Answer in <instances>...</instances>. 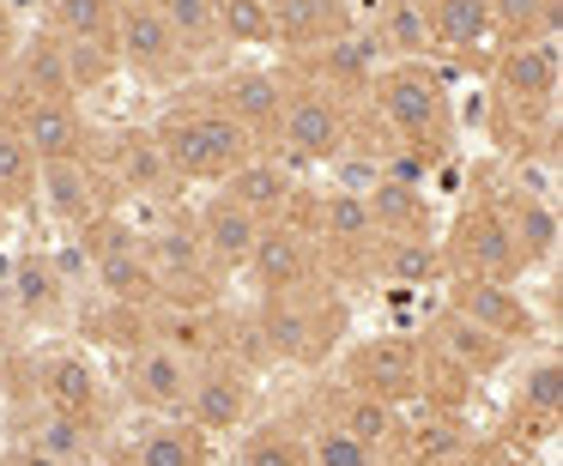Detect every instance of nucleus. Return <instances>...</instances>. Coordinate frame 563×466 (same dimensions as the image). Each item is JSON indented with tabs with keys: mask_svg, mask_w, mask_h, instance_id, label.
Returning <instances> with one entry per match:
<instances>
[{
	"mask_svg": "<svg viewBox=\"0 0 563 466\" xmlns=\"http://www.w3.org/2000/svg\"><path fill=\"white\" fill-rule=\"evenodd\" d=\"M152 140H158L170 176H188V182H224L236 164L255 158V134L224 110H176L152 127Z\"/></svg>",
	"mask_w": 563,
	"mask_h": 466,
	"instance_id": "f257e3e1",
	"label": "nucleus"
},
{
	"mask_svg": "<svg viewBox=\"0 0 563 466\" xmlns=\"http://www.w3.org/2000/svg\"><path fill=\"white\" fill-rule=\"evenodd\" d=\"M261 340L285 364H321L333 352V340H340V309L316 303L303 291H273L261 303Z\"/></svg>",
	"mask_w": 563,
	"mask_h": 466,
	"instance_id": "f03ea898",
	"label": "nucleus"
},
{
	"mask_svg": "<svg viewBox=\"0 0 563 466\" xmlns=\"http://www.w3.org/2000/svg\"><path fill=\"white\" fill-rule=\"evenodd\" d=\"M110 55L122 67L146 79H176L188 67V43L170 31V19L152 7V0H134V7H115V37H110Z\"/></svg>",
	"mask_w": 563,
	"mask_h": 466,
	"instance_id": "7ed1b4c3",
	"label": "nucleus"
},
{
	"mask_svg": "<svg viewBox=\"0 0 563 466\" xmlns=\"http://www.w3.org/2000/svg\"><path fill=\"white\" fill-rule=\"evenodd\" d=\"M376 110L388 115V127L400 140H412V146H424V140L442 134V115H449V103H442V86L424 74L418 62H400L388 67V74L376 79Z\"/></svg>",
	"mask_w": 563,
	"mask_h": 466,
	"instance_id": "20e7f679",
	"label": "nucleus"
},
{
	"mask_svg": "<svg viewBox=\"0 0 563 466\" xmlns=\"http://www.w3.org/2000/svg\"><path fill=\"white\" fill-rule=\"evenodd\" d=\"M279 146L285 158L297 164H333L345 152V115L328 91H285V110H279Z\"/></svg>",
	"mask_w": 563,
	"mask_h": 466,
	"instance_id": "39448f33",
	"label": "nucleus"
},
{
	"mask_svg": "<svg viewBox=\"0 0 563 466\" xmlns=\"http://www.w3.org/2000/svg\"><path fill=\"white\" fill-rule=\"evenodd\" d=\"M352 381L357 393H376L388 406H406L424 393V364H418V345L406 340H364L352 357Z\"/></svg>",
	"mask_w": 563,
	"mask_h": 466,
	"instance_id": "423d86ee",
	"label": "nucleus"
},
{
	"mask_svg": "<svg viewBox=\"0 0 563 466\" xmlns=\"http://www.w3.org/2000/svg\"><path fill=\"white\" fill-rule=\"evenodd\" d=\"M91 279H98V291L122 309H140V303L158 297V273L146 267V255H140V243L128 231H103L98 243H91Z\"/></svg>",
	"mask_w": 563,
	"mask_h": 466,
	"instance_id": "0eeeda50",
	"label": "nucleus"
},
{
	"mask_svg": "<svg viewBox=\"0 0 563 466\" xmlns=\"http://www.w3.org/2000/svg\"><path fill=\"white\" fill-rule=\"evenodd\" d=\"M449 303H454V315L478 321L485 333H497V340H509V345L533 333V309H527L521 291H509L503 279H478V273H461V279H454V291H449Z\"/></svg>",
	"mask_w": 563,
	"mask_h": 466,
	"instance_id": "6e6552de",
	"label": "nucleus"
},
{
	"mask_svg": "<svg viewBox=\"0 0 563 466\" xmlns=\"http://www.w3.org/2000/svg\"><path fill=\"white\" fill-rule=\"evenodd\" d=\"M128 388H134V400L152 406V412H183L188 388H195V357L176 352L170 340L140 345L134 369H128Z\"/></svg>",
	"mask_w": 563,
	"mask_h": 466,
	"instance_id": "1a4fd4ad",
	"label": "nucleus"
},
{
	"mask_svg": "<svg viewBox=\"0 0 563 466\" xmlns=\"http://www.w3.org/2000/svg\"><path fill=\"white\" fill-rule=\"evenodd\" d=\"M454 243H461L466 273H478V279H503V285H509L515 273L527 267L521 248H515V236H509V219H503V212H490V207L466 212L461 231H454Z\"/></svg>",
	"mask_w": 563,
	"mask_h": 466,
	"instance_id": "9d476101",
	"label": "nucleus"
},
{
	"mask_svg": "<svg viewBox=\"0 0 563 466\" xmlns=\"http://www.w3.org/2000/svg\"><path fill=\"white\" fill-rule=\"evenodd\" d=\"M249 279L261 285V291H297V285L309 279V236L303 231H291V224H261V236H255V248H249Z\"/></svg>",
	"mask_w": 563,
	"mask_h": 466,
	"instance_id": "9b49d317",
	"label": "nucleus"
},
{
	"mask_svg": "<svg viewBox=\"0 0 563 466\" xmlns=\"http://www.w3.org/2000/svg\"><path fill=\"white\" fill-rule=\"evenodd\" d=\"M13 127L31 146V158H67V152L86 146V122H79L74 98H25Z\"/></svg>",
	"mask_w": 563,
	"mask_h": 466,
	"instance_id": "f8f14e48",
	"label": "nucleus"
},
{
	"mask_svg": "<svg viewBox=\"0 0 563 466\" xmlns=\"http://www.w3.org/2000/svg\"><path fill=\"white\" fill-rule=\"evenodd\" d=\"M31 188L43 195L49 219H62V224H86L91 212H98V176H91V164L79 158V152H67V158H37V182Z\"/></svg>",
	"mask_w": 563,
	"mask_h": 466,
	"instance_id": "ddd939ff",
	"label": "nucleus"
},
{
	"mask_svg": "<svg viewBox=\"0 0 563 466\" xmlns=\"http://www.w3.org/2000/svg\"><path fill=\"white\" fill-rule=\"evenodd\" d=\"M183 412L195 430H236L249 418V376L243 369H224V364L195 369V388H188Z\"/></svg>",
	"mask_w": 563,
	"mask_h": 466,
	"instance_id": "4468645a",
	"label": "nucleus"
},
{
	"mask_svg": "<svg viewBox=\"0 0 563 466\" xmlns=\"http://www.w3.org/2000/svg\"><path fill=\"white\" fill-rule=\"evenodd\" d=\"M140 255H146V267L158 273V291H188V285H200L212 273L207 248H200V236L188 231V224H158V231L140 243Z\"/></svg>",
	"mask_w": 563,
	"mask_h": 466,
	"instance_id": "2eb2a0df",
	"label": "nucleus"
},
{
	"mask_svg": "<svg viewBox=\"0 0 563 466\" xmlns=\"http://www.w3.org/2000/svg\"><path fill=\"white\" fill-rule=\"evenodd\" d=\"M195 236H200V248H207L212 267H243L249 248H255V236H261V219L249 207H236L231 195H212L207 207H200Z\"/></svg>",
	"mask_w": 563,
	"mask_h": 466,
	"instance_id": "dca6fc26",
	"label": "nucleus"
},
{
	"mask_svg": "<svg viewBox=\"0 0 563 466\" xmlns=\"http://www.w3.org/2000/svg\"><path fill=\"white\" fill-rule=\"evenodd\" d=\"M7 74H13L19 98H74V74H67L62 37H31L25 49H13Z\"/></svg>",
	"mask_w": 563,
	"mask_h": 466,
	"instance_id": "f3484780",
	"label": "nucleus"
},
{
	"mask_svg": "<svg viewBox=\"0 0 563 466\" xmlns=\"http://www.w3.org/2000/svg\"><path fill=\"white\" fill-rule=\"evenodd\" d=\"M551 91H558V43H551V37L509 43V55H503V98L545 103Z\"/></svg>",
	"mask_w": 563,
	"mask_h": 466,
	"instance_id": "a211bd4d",
	"label": "nucleus"
},
{
	"mask_svg": "<svg viewBox=\"0 0 563 466\" xmlns=\"http://www.w3.org/2000/svg\"><path fill=\"white\" fill-rule=\"evenodd\" d=\"M273 13V37L285 43H333L345 25H352V13H345V0H267Z\"/></svg>",
	"mask_w": 563,
	"mask_h": 466,
	"instance_id": "6ab92c4d",
	"label": "nucleus"
},
{
	"mask_svg": "<svg viewBox=\"0 0 563 466\" xmlns=\"http://www.w3.org/2000/svg\"><path fill=\"white\" fill-rule=\"evenodd\" d=\"M231 122H243L249 134H273L285 110V86L273 74H231L224 79V103H219Z\"/></svg>",
	"mask_w": 563,
	"mask_h": 466,
	"instance_id": "aec40b11",
	"label": "nucleus"
},
{
	"mask_svg": "<svg viewBox=\"0 0 563 466\" xmlns=\"http://www.w3.org/2000/svg\"><path fill=\"white\" fill-rule=\"evenodd\" d=\"M224 195H231L236 207H249L261 224H273L285 207H291V176H285L279 164H267V158H249V164H236V170L224 176Z\"/></svg>",
	"mask_w": 563,
	"mask_h": 466,
	"instance_id": "412c9836",
	"label": "nucleus"
},
{
	"mask_svg": "<svg viewBox=\"0 0 563 466\" xmlns=\"http://www.w3.org/2000/svg\"><path fill=\"white\" fill-rule=\"evenodd\" d=\"M110 164H115V176H122V188H134V195H164V188H170V164H164L152 127H122L115 146H110Z\"/></svg>",
	"mask_w": 563,
	"mask_h": 466,
	"instance_id": "4be33fe9",
	"label": "nucleus"
},
{
	"mask_svg": "<svg viewBox=\"0 0 563 466\" xmlns=\"http://www.w3.org/2000/svg\"><path fill=\"white\" fill-rule=\"evenodd\" d=\"M43 406H55V412L86 418L91 424V412H98V381H91V369L79 364L74 352H62V357L43 364Z\"/></svg>",
	"mask_w": 563,
	"mask_h": 466,
	"instance_id": "5701e85b",
	"label": "nucleus"
},
{
	"mask_svg": "<svg viewBox=\"0 0 563 466\" xmlns=\"http://www.w3.org/2000/svg\"><path fill=\"white\" fill-rule=\"evenodd\" d=\"M43 7H49V25L62 43H98V49H110L115 0H43Z\"/></svg>",
	"mask_w": 563,
	"mask_h": 466,
	"instance_id": "b1692460",
	"label": "nucleus"
},
{
	"mask_svg": "<svg viewBox=\"0 0 563 466\" xmlns=\"http://www.w3.org/2000/svg\"><path fill=\"white\" fill-rule=\"evenodd\" d=\"M430 37L454 43V49H478L490 37V7L485 0H424Z\"/></svg>",
	"mask_w": 563,
	"mask_h": 466,
	"instance_id": "393cba45",
	"label": "nucleus"
},
{
	"mask_svg": "<svg viewBox=\"0 0 563 466\" xmlns=\"http://www.w3.org/2000/svg\"><path fill=\"white\" fill-rule=\"evenodd\" d=\"M442 352L461 364V376H466V369H473V376H490V369L509 357V340L485 333L478 321H466V315H449V321H442Z\"/></svg>",
	"mask_w": 563,
	"mask_h": 466,
	"instance_id": "a878e982",
	"label": "nucleus"
},
{
	"mask_svg": "<svg viewBox=\"0 0 563 466\" xmlns=\"http://www.w3.org/2000/svg\"><path fill=\"white\" fill-rule=\"evenodd\" d=\"M13 303H19V315H25V321H55V315H62V273H55L43 255H19Z\"/></svg>",
	"mask_w": 563,
	"mask_h": 466,
	"instance_id": "bb28decb",
	"label": "nucleus"
},
{
	"mask_svg": "<svg viewBox=\"0 0 563 466\" xmlns=\"http://www.w3.org/2000/svg\"><path fill=\"white\" fill-rule=\"evenodd\" d=\"M503 219H509V236L521 248V260H551V248H558V212L545 207V195H515Z\"/></svg>",
	"mask_w": 563,
	"mask_h": 466,
	"instance_id": "cd10ccee",
	"label": "nucleus"
},
{
	"mask_svg": "<svg viewBox=\"0 0 563 466\" xmlns=\"http://www.w3.org/2000/svg\"><path fill=\"white\" fill-rule=\"evenodd\" d=\"M364 207H369V219H376V231H388V236H424V195H418V188L388 182V176H382V182L364 195Z\"/></svg>",
	"mask_w": 563,
	"mask_h": 466,
	"instance_id": "c85d7f7f",
	"label": "nucleus"
},
{
	"mask_svg": "<svg viewBox=\"0 0 563 466\" xmlns=\"http://www.w3.org/2000/svg\"><path fill=\"white\" fill-rule=\"evenodd\" d=\"M485 7H490V31H503L509 43L551 37L563 25V0H485Z\"/></svg>",
	"mask_w": 563,
	"mask_h": 466,
	"instance_id": "c756f323",
	"label": "nucleus"
},
{
	"mask_svg": "<svg viewBox=\"0 0 563 466\" xmlns=\"http://www.w3.org/2000/svg\"><path fill=\"white\" fill-rule=\"evenodd\" d=\"M25 442H37L43 454H55V461H67V466H86V454H91V424H86V418L55 412V406H43V418L25 430Z\"/></svg>",
	"mask_w": 563,
	"mask_h": 466,
	"instance_id": "7c9ffc66",
	"label": "nucleus"
},
{
	"mask_svg": "<svg viewBox=\"0 0 563 466\" xmlns=\"http://www.w3.org/2000/svg\"><path fill=\"white\" fill-rule=\"evenodd\" d=\"M376 43H382V49H394V55H406V62H418L437 37H430V19H424L418 0H388V19H382Z\"/></svg>",
	"mask_w": 563,
	"mask_h": 466,
	"instance_id": "2f4dec72",
	"label": "nucleus"
},
{
	"mask_svg": "<svg viewBox=\"0 0 563 466\" xmlns=\"http://www.w3.org/2000/svg\"><path fill=\"white\" fill-rule=\"evenodd\" d=\"M382 273L394 285H430L442 273V255L424 236H394V243H382Z\"/></svg>",
	"mask_w": 563,
	"mask_h": 466,
	"instance_id": "473e14b6",
	"label": "nucleus"
},
{
	"mask_svg": "<svg viewBox=\"0 0 563 466\" xmlns=\"http://www.w3.org/2000/svg\"><path fill=\"white\" fill-rule=\"evenodd\" d=\"M345 430H352L364 448H394V442H400V418H394V406L376 400V393H352V400H345Z\"/></svg>",
	"mask_w": 563,
	"mask_h": 466,
	"instance_id": "72a5a7b5",
	"label": "nucleus"
},
{
	"mask_svg": "<svg viewBox=\"0 0 563 466\" xmlns=\"http://www.w3.org/2000/svg\"><path fill=\"white\" fill-rule=\"evenodd\" d=\"M134 466H200V436L195 424H158L140 436Z\"/></svg>",
	"mask_w": 563,
	"mask_h": 466,
	"instance_id": "f704fd0d",
	"label": "nucleus"
},
{
	"mask_svg": "<svg viewBox=\"0 0 563 466\" xmlns=\"http://www.w3.org/2000/svg\"><path fill=\"white\" fill-rule=\"evenodd\" d=\"M212 31L231 43H273L267 0H212Z\"/></svg>",
	"mask_w": 563,
	"mask_h": 466,
	"instance_id": "c9c22d12",
	"label": "nucleus"
},
{
	"mask_svg": "<svg viewBox=\"0 0 563 466\" xmlns=\"http://www.w3.org/2000/svg\"><path fill=\"white\" fill-rule=\"evenodd\" d=\"M321 231H328V243H369V236H376V219H369L364 195L333 188V195L321 200Z\"/></svg>",
	"mask_w": 563,
	"mask_h": 466,
	"instance_id": "e433bc0d",
	"label": "nucleus"
},
{
	"mask_svg": "<svg viewBox=\"0 0 563 466\" xmlns=\"http://www.w3.org/2000/svg\"><path fill=\"white\" fill-rule=\"evenodd\" d=\"M303 454H309V466H376V448H364L345 424H321Z\"/></svg>",
	"mask_w": 563,
	"mask_h": 466,
	"instance_id": "4c0bfd02",
	"label": "nucleus"
},
{
	"mask_svg": "<svg viewBox=\"0 0 563 466\" xmlns=\"http://www.w3.org/2000/svg\"><path fill=\"white\" fill-rule=\"evenodd\" d=\"M321 62H328V74H340V79H352V86H364V79H376V49L382 43L376 37H352V31H340L333 43H321Z\"/></svg>",
	"mask_w": 563,
	"mask_h": 466,
	"instance_id": "58836bf2",
	"label": "nucleus"
},
{
	"mask_svg": "<svg viewBox=\"0 0 563 466\" xmlns=\"http://www.w3.org/2000/svg\"><path fill=\"white\" fill-rule=\"evenodd\" d=\"M243 466H309V454H303V442H297L291 430L267 424V430H255V436L243 442Z\"/></svg>",
	"mask_w": 563,
	"mask_h": 466,
	"instance_id": "ea45409f",
	"label": "nucleus"
},
{
	"mask_svg": "<svg viewBox=\"0 0 563 466\" xmlns=\"http://www.w3.org/2000/svg\"><path fill=\"white\" fill-rule=\"evenodd\" d=\"M37 182V158L19 140V127H0V195H25Z\"/></svg>",
	"mask_w": 563,
	"mask_h": 466,
	"instance_id": "a19ab883",
	"label": "nucleus"
},
{
	"mask_svg": "<svg viewBox=\"0 0 563 466\" xmlns=\"http://www.w3.org/2000/svg\"><path fill=\"white\" fill-rule=\"evenodd\" d=\"M164 19H170V31L195 49V43L212 37V0H152Z\"/></svg>",
	"mask_w": 563,
	"mask_h": 466,
	"instance_id": "79ce46f5",
	"label": "nucleus"
},
{
	"mask_svg": "<svg viewBox=\"0 0 563 466\" xmlns=\"http://www.w3.org/2000/svg\"><path fill=\"white\" fill-rule=\"evenodd\" d=\"M527 412H539V418H558V406H563V369H558V357H545V364H533V376H527Z\"/></svg>",
	"mask_w": 563,
	"mask_h": 466,
	"instance_id": "37998d69",
	"label": "nucleus"
},
{
	"mask_svg": "<svg viewBox=\"0 0 563 466\" xmlns=\"http://www.w3.org/2000/svg\"><path fill=\"white\" fill-rule=\"evenodd\" d=\"M454 448V430H418V461H437V454H449Z\"/></svg>",
	"mask_w": 563,
	"mask_h": 466,
	"instance_id": "c03bdc74",
	"label": "nucleus"
},
{
	"mask_svg": "<svg viewBox=\"0 0 563 466\" xmlns=\"http://www.w3.org/2000/svg\"><path fill=\"white\" fill-rule=\"evenodd\" d=\"M19 86H13V74H7V67H0V127H13L19 122Z\"/></svg>",
	"mask_w": 563,
	"mask_h": 466,
	"instance_id": "a18cd8bd",
	"label": "nucleus"
},
{
	"mask_svg": "<svg viewBox=\"0 0 563 466\" xmlns=\"http://www.w3.org/2000/svg\"><path fill=\"white\" fill-rule=\"evenodd\" d=\"M7 466H67V461H55V454H43L37 442H19V448H13V461H7Z\"/></svg>",
	"mask_w": 563,
	"mask_h": 466,
	"instance_id": "49530a36",
	"label": "nucleus"
},
{
	"mask_svg": "<svg viewBox=\"0 0 563 466\" xmlns=\"http://www.w3.org/2000/svg\"><path fill=\"white\" fill-rule=\"evenodd\" d=\"M13 49H19V25H13V13L0 7V67L13 62Z\"/></svg>",
	"mask_w": 563,
	"mask_h": 466,
	"instance_id": "de8ad7c7",
	"label": "nucleus"
},
{
	"mask_svg": "<svg viewBox=\"0 0 563 466\" xmlns=\"http://www.w3.org/2000/svg\"><path fill=\"white\" fill-rule=\"evenodd\" d=\"M0 7H7V13H37L43 0H0Z\"/></svg>",
	"mask_w": 563,
	"mask_h": 466,
	"instance_id": "09e8293b",
	"label": "nucleus"
},
{
	"mask_svg": "<svg viewBox=\"0 0 563 466\" xmlns=\"http://www.w3.org/2000/svg\"><path fill=\"white\" fill-rule=\"evenodd\" d=\"M115 7H134V0H115Z\"/></svg>",
	"mask_w": 563,
	"mask_h": 466,
	"instance_id": "8fccbe9b",
	"label": "nucleus"
}]
</instances>
